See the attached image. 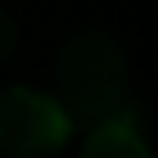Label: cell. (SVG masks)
<instances>
[{
	"mask_svg": "<svg viewBox=\"0 0 158 158\" xmlns=\"http://www.w3.org/2000/svg\"><path fill=\"white\" fill-rule=\"evenodd\" d=\"M79 158H151V148L137 133L133 115H122L86 129V144H83Z\"/></svg>",
	"mask_w": 158,
	"mask_h": 158,
	"instance_id": "obj_3",
	"label": "cell"
},
{
	"mask_svg": "<svg viewBox=\"0 0 158 158\" xmlns=\"http://www.w3.org/2000/svg\"><path fill=\"white\" fill-rule=\"evenodd\" d=\"M72 118L58 97L29 86L0 90V155L4 158H47L72 137Z\"/></svg>",
	"mask_w": 158,
	"mask_h": 158,
	"instance_id": "obj_2",
	"label": "cell"
},
{
	"mask_svg": "<svg viewBox=\"0 0 158 158\" xmlns=\"http://www.w3.org/2000/svg\"><path fill=\"white\" fill-rule=\"evenodd\" d=\"M54 90L72 126L94 129L129 115V65L126 50L104 29H79L54 58Z\"/></svg>",
	"mask_w": 158,
	"mask_h": 158,
	"instance_id": "obj_1",
	"label": "cell"
},
{
	"mask_svg": "<svg viewBox=\"0 0 158 158\" xmlns=\"http://www.w3.org/2000/svg\"><path fill=\"white\" fill-rule=\"evenodd\" d=\"M15 50H18V25H15V18L7 11L0 7V65H7L15 58Z\"/></svg>",
	"mask_w": 158,
	"mask_h": 158,
	"instance_id": "obj_4",
	"label": "cell"
}]
</instances>
